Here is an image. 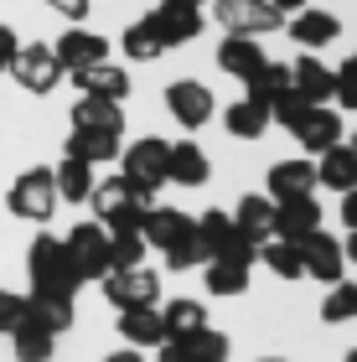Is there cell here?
I'll list each match as a JSON object with an SVG mask.
<instances>
[{"label":"cell","mask_w":357,"mask_h":362,"mask_svg":"<svg viewBox=\"0 0 357 362\" xmlns=\"http://www.w3.org/2000/svg\"><path fill=\"white\" fill-rule=\"evenodd\" d=\"M166 109H171L176 124L202 129V124L218 114V98H213V88H207V83H192V78H182V83L166 88Z\"/></svg>","instance_id":"9c48e42d"},{"label":"cell","mask_w":357,"mask_h":362,"mask_svg":"<svg viewBox=\"0 0 357 362\" xmlns=\"http://www.w3.org/2000/svg\"><path fill=\"white\" fill-rule=\"evenodd\" d=\"M342 223H347V233H357V192L342 197Z\"/></svg>","instance_id":"f6af8a7d"},{"label":"cell","mask_w":357,"mask_h":362,"mask_svg":"<svg viewBox=\"0 0 357 362\" xmlns=\"http://www.w3.org/2000/svg\"><path fill=\"white\" fill-rule=\"evenodd\" d=\"M16 321H21V295H16V290H0V337H11Z\"/></svg>","instance_id":"b9f144b4"},{"label":"cell","mask_w":357,"mask_h":362,"mask_svg":"<svg viewBox=\"0 0 357 362\" xmlns=\"http://www.w3.org/2000/svg\"><path fill=\"white\" fill-rule=\"evenodd\" d=\"M321 321H327V326L357 321V285H347V279H336V285H332V295L321 300Z\"/></svg>","instance_id":"74e56055"},{"label":"cell","mask_w":357,"mask_h":362,"mask_svg":"<svg viewBox=\"0 0 357 362\" xmlns=\"http://www.w3.org/2000/svg\"><path fill=\"white\" fill-rule=\"evenodd\" d=\"M124 160V187L140 197V202H151V197L166 187V160H171V140H160V135H140L129 151H119Z\"/></svg>","instance_id":"7a4b0ae2"},{"label":"cell","mask_w":357,"mask_h":362,"mask_svg":"<svg viewBox=\"0 0 357 362\" xmlns=\"http://www.w3.org/2000/svg\"><path fill=\"white\" fill-rule=\"evenodd\" d=\"M316 187H327V192H357V156H352V145H332V151H321L316 156Z\"/></svg>","instance_id":"d6986e66"},{"label":"cell","mask_w":357,"mask_h":362,"mask_svg":"<svg viewBox=\"0 0 357 362\" xmlns=\"http://www.w3.org/2000/svg\"><path fill=\"white\" fill-rule=\"evenodd\" d=\"M197 238H202L207 259H228V264H243V269H254V259H259V249L233 228V218L223 207H213V212L197 218Z\"/></svg>","instance_id":"277c9868"},{"label":"cell","mask_w":357,"mask_h":362,"mask_svg":"<svg viewBox=\"0 0 357 362\" xmlns=\"http://www.w3.org/2000/svg\"><path fill=\"white\" fill-rule=\"evenodd\" d=\"M207 176H213L207 151H202V145H192V140H176L171 145V160H166V181H176V187H207Z\"/></svg>","instance_id":"44dd1931"},{"label":"cell","mask_w":357,"mask_h":362,"mask_svg":"<svg viewBox=\"0 0 357 362\" xmlns=\"http://www.w3.org/2000/svg\"><path fill=\"white\" fill-rule=\"evenodd\" d=\"M352 62H357V52H352Z\"/></svg>","instance_id":"db71d44e"},{"label":"cell","mask_w":357,"mask_h":362,"mask_svg":"<svg viewBox=\"0 0 357 362\" xmlns=\"http://www.w3.org/2000/svg\"><path fill=\"white\" fill-rule=\"evenodd\" d=\"M259 362H290V357H259Z\"/></svg>","instance_id":"f907efd6"},{"label":"cell","mask_w":357,"mask_h":362,"mask_svg":"<svg viewBox=\"0 0 357 362\" xmlns=\"http://www.w3.org/2000/svg\"><path fill=\"white\" fill-rule=\"evenodd\" d=\"M68 78H73L88 98H115V104H124V98H129V73L119 68V62H93V68L68 73Z\"/></svg>","instance_id":"ffe728a7"},{"label":"cell","mask_w":357,"mask_h":362,"mask_svg":"<svg viewBox=\"0 0 357 362\" xmlns=\"http://www.w3.org/2000/svg\"><path fill=\"white\" fill-rule=\"evenodd\" d=\"M73 129H115V135H124V109L115 104V98H78L73 104Z\"/></svg>","instance_id":"83f0119b"},{"label":"cell","mask_w":357,"mask_h":362,"mask_svg":"<svg viewBox=\"0 0 357 362\" xmlns=\"http://www.w3.org/2000/svg\"><path fill=\"white\" fill-rule=\"evenodd\" d=\"M233 228L254 243V249L269 243L274 238V197H243L238 212H233Z\"/></svg>","instance_id":"cb8c5ba5"},{"label":"cell","mask_w":357,"mask_h":362,"mask_svg":"<svg viewBox=\"0 0 357 362\" xmlns=\"http://www.w3.org/2000/svg\"><path fill=\"white\" fill-rule=\"evenodd\" d=\"M207 290L213 295H243L249 290V269L228 264V259H207Z\"/></svg>","instance_id":"8d00e7d4"},{"label":"cell","mask_w":357,"mask_h":362,"mask_svg":"<svg viewBox=\"0 0 357 362\" xmlns=\"http://www.w3.org/2000/svg\"><path fill=\"white\" fill-rule=\"evenodd\" d=\"M52 52L62 62V73H83L93 62H109V37H99V31H62L52 42Z\"/></svg>","instance_id":"5bb4252c"},{"label":"cell","mask_w":357,"mask_h":362,"mask_svg":"<svg viewBox=\"0 0 357 362\" xmlns=\"http://www.w3.org/2000/svg\"><path fill=\"white\" fill-rule=\"evenodd\" d=\"M264 62H269V57H264V47H259L254 37H223V42H218V68L233 73V78H243V83H249Z\"/></svg>","instance_id":"7402d4cb"},{"label":"cell","mask_w":357,"mask_h":362,"mask_svg":"<svg viewBox=\"0 0 357 362\" xmlns=\"http://www.w3.org/2000/svg\"><path fill=\"white\" fill-rule=\"evenodd\" d=\"M285 31L305 47V52H321V47H332L336 37H342V21H336L332 11H311V6H305V11L290 16V26H285Z\"/></svg>","instance_id":"2e32d148"},{"label":"cell","mask_w":357,"mask_h":362,"mask_svg":"<svg viewBox=\"0 0 357 362\" xmlns=\"http://www.w3.org/2000/svg\"><path fill=\"white\" fill-rule=\"evenodd\" d=\"M160 362H228V337L213 332V326H202L197 337L187 341H160Z\"/></svg>","instance_id":"9a60e30c"},{"label":"cell","mask_w":357,"mask_h":362,"mask_svg":"<svg viewBox=\"0 0 357 362\" xmlns=\"http://www.w3.org/2000/svg\"><path fill=\"white\" fill-rule=\"evenodd\" d=\"M11 212L21 223H52V212H57V181H52V166H31V171H21L11 181Z\"/></svg>","instance_id":"3957f363"},{"label":"cell","mask_w":357,"mask_h":362,"mask_svg":"<svg viewBox=\"0 0 357 362\" xmlns=\"http://www.w3.org/2000/svg\"><path fill=\"white\" fill-rule=\"evenodd\" d=\"M21 321H31V326H42V332L62 337V332L78 321V310H73V300H62V295H37V290H31L26 300H21Z\"/></svg>","instance_id":"e0dca14e"},{"label":"cell","mask_w":357,"mask_h":362,"mask_svg":"<svg viewBox=\"0 0 357 362\" xmlns=\"http://www.w3.org/2000/svg\"><path fill=\"white\" fill-rule=\"evenodd\" d=\"M290 88H295L305 104L327 109L332 104V88H336V68H327L316 52H300L295 62H290Z\"/></svg>","instance_id":"30bf717a"},{"label":"cell","mask_w":357,"mask_h":362,"mask_svg":"<svg viewBox=\"0 0 357 362\" xmlns=\"http://www.w3.org/2000/svg\"><path fill=\"white\" fill-rule=\"evenodd\" d=\"M160 6H192V11H202V0H160Z\"/></svg>","instance_id":"681fc988"},{"label":"cell","mask_w":357,"mask_h":362,"mask_svg":"<svg viewBox=\"0 0 357 362\" xmlns=\"http://www.w3.org/2000/svg\"><path fill=\"white\" fill-rule=\"evenodd\" d=\"M145 21H151V31H156V42L166 47H187V42H197L202 37V11H192V6H156L151 16H145Z\"/></svg>","instance_id":"8fae6325"},{"label":"cell","mask_w":357,"mask_h":362,"mask_svg":"<svg viewBox=\"0 0 357 362\" xmlns=\"http://www.w3.org/2000/svg\"><path fill=\"white\" fill-rule=\"evenodd\" d=\"M269 6L280 11V16H295V11H305V0H269Z\"/></svg>","instance_id":"bcb514c9"},{"label":"cell","mask_w":357,"mask_h":362,"mask_svg":"<svg viewBox=\"0 0 357 362\" xmlns=\"http://www.w3.org/2000/svg\"><path fill=\"white\" fill-rule=\"evenodd\" d=\"M52 181H57V197H68V202H88L93 166H88V160H78V156H62L52 166Z\"/></svg>","instance_id":"f546056e"},{"label":"cell","mask_w":357,"mask_h":362,"mask_svg":"<svg viewBox=\"0 0 357 362\" xmlns=\"http://www.w3.org/2000/svg\"><path fill=\"white\" fill-rule=\"evenodd\" d=\"M332 98H336L347 114H357V62H352V57L336 68V88H332Z\"/></svg>","instance_id":"60d3db41"},{"label":"cell","mask_w":357,"mask_h":362,"mask_svg":"<svg viewBox=\"0 0 357 362\" xmlns=\"http://www.w3.org/2000/svg\"><path fill=\"white\" fill-rule=\"evenodd\" d=\"M16 52H21V37H16L11 26H0V73H11V62H16Z\"/></svg>","instance_id":"7bdbcfd3"},{"label":"cell","mask_w":357,"mask_h":362,"mask_svg":"<svg viewBox=\"0 0 357 362\" xmlns=\"http://www.w3.org/2000/svg\"><path fill=\"white\" fill-rule=\"evenodd\" d=\"M88 202H93V212H99V223H109L119 207H129V202H135V192L124 187V176H109V181H93Z\"/></svg>","instance_id":"836d02e7"},{"label":"cell","mask_w":357,"mask_h":362,"mask_svg":"<svg viewBox=\"0 0 357 362\" xmlns=\"http://www.w3.org/2000/svg\"><path fill=\"white\" fill-rule=\"evenodd\" d=\"M197 264H207V249H202V238H197V223H192L187 233L166 249V269L182 274V269H197Z\"/></svg>","instance_id":"f35d334b"},{"label":"cell","mask_w":357,"mask_h":362,"mask_svg":"<svg viewBox=\"0 0 357 362\" xmlns=\"http://www.w3.org/2000/svg\"><path fill=\"white\" fill-rule=\"evenodd\" d=\"M352 156H357V135H352Z\"/></svg>","instance_id":"f5cc1de1"},{"label":"cell","mask_w":357,"mask_h":362,"mask_svg":"<svg viewBox=\"0 0 357 362\" xmlns=\"http://www.w3.org/2000/svg\"><path fill=\"white\" fill-rule=\"evenodd\" d=\"M11 347H16V362H52L57 337H52V332H42V326H31V321H16Z\"/></svg>","instance_id":"d6a6232c"},{"label":"cell","mask_w":357,"mask_h":362,"mask_svg":"<svg viewBox=\"0 0 357 362\" xmlns=\"http://www.w3.org/2000/svg\"><path fill=\"white\" fill-rule=\"evenodd\" d=\"M187 228H192L187 212H176V207H151V212H145V223H140V238H145V249H160V254H166L171 243L187 233Z\"/></svg>","instance_id":"d4e9b609"},{"label":"cell","mask_w":357,"mask_h":362,"mask_svg":"<svg viewBox=\"0 0 357 362\" xmlns=\"http://www.w3.org/2000/svg\"><path fill=\"white\" fill-rule=\"evenodd\" d=\"M62 249H68L78 279H104L109 274V228L104 223H78V228H68Z\"/></svg>","instance_id":"8992f818"},{"label":"cell","mask_w":357,"mask_h":362,"mask_svg":"<svg viewBox=\"0 0 357 362\" xmlns=\"http://www.w3.org/2000/svg\"><path fill=\"white\" fill-rule=\"evenodd\" d=\"M321 228V202L311 192L305 197H285V202H274V238H290V243H300V238H311Z\"/></svg>","instance_id":"4fadbf2b"},{"label":"cell","mask_w":357,"mask_h":362,"mask_svg":"<svg viewBox=\"0 0 357 362\" xmlns=\"http://www.w3.org/2000/svg\"><path fill=\"white\" fill-rule=\"evenodd\" d=\"M104 362H145V357H140V352H135V347H124V352H109V357H104Z\"/></svg>","instance_id":"7dc6e473"},{"label":"cell","mask_w":357,"mask_h":362,"mask_svg":"<svg viewBox=\"0 0 357 362\" xmlns=\"http://www.w3.org/2000/svg\"><path fill=\"white\" fill-rule=\"evenodd\" d=\"M124 135H115V129H68V145H62V156H78L88 160V166H99V160L119 156Z\"/></svg>","instance_id":"484cf974"},{"label":"cell","mask_w":357,"mask_h":362,"mask_svg":"<svg viewBox=\"0 0 357 362\" xmlns=\"http://www.w3.org/2000/svg\"><path fill=\"white\" fill-rule=\"evenodd\" d=\"M26 274H31V290L37 295H62V300H73L78 285H83L78 269H73V259H68V249H62V238H52V233L31 238Z\"/></svg>","instance_id":"6da1fadb"},{"label":"cell","mask_w":357,"mask_h":362,"mask_svg":"<svg viewBox=\"0 0 357 362\" xmlns=\"http://www.w3.org/2000/svg\"><path fill=\"white\" fill-rule=\"evenodd\" d=\"M47 6H52L57 16H68L73 26H78V21H83V16H88V0H47Z\"/></svg>","instance_id":"ee69618b"},{"label":"cell","mask_w":357,"mask_h":362,"mask_svg":"<svg viewBox=\"0 0 357 362\" xmlns=\"http://www.w3.org/2000/svg\"><path fill=\"white\" fill-rule=\"evenodd\" d=\"M119 42H124V57H129V62H156L160 52H166V47L156 42V31H151V21H145V16H140L135 26H124Z\"/></svg>","instance_id":"d590c367"},{"label":"cell","mask_w":357,"mask_h":362,"mask_svg":"<svg viewBox=\"0 0 357 362\" xmlns=\"http://www.w3.org/2000/svg\"><path fill=\"white\" fill-rule=\"evenodd\" d=\"M160 321H166V341H187L207 326V305L202 300H171L160 310Z\"/></svg>","instance_id":"4dcf8cb0"},{"label":"cell","mask_w":357,"mask_h":362,"mask_svg":"<svg viewBox=\"0 0 357 362\" xmlns=\"http://www.w3.org/2000/svg\"><path fill=\"white\" fill-rule=\"evenodd\" d=\"M104 300L115 310H145L160 300V274L156 269H109L104 274Z\"/></svg>","instance_id":"52a82bcc"},{"label":"cell","mask_w":357,"mask_h":362,"mask_svg":"<svg viewBox=\"0 0 357 362\" xmlns=\"http://www.w3.org/2000/svg\"><path fill=\"white\" fill-rule=\"evenodd\" d=\"M259 259L280 274V279H305V269H300V249L290 238H269V243H259Z\"/></svg>","instance_id":"e575fe53"},{"label":"cell","mask_w":357,"mask_h":362,"mask_svg":"<svg viewBox=\"0 0 357 362\" xmlns=\"http://www.w3.org/2000/svg\"><path fill=\"white\" fill-rule=\"evenodd\" d=\"M119 337L129 341V347H160L166 341V321H160V310L156 305H145V310H119Z\"/></svg>","instance_id":"4316f807"},{"label":"cell","mask_w":357,"mask_h":362,"mask_svg":"<svg viewBox=\"0 0 357 362\" xmlns=\"http://www.w3.org/2000/svg\"><path fill=\"white\" fill-rule=\"evenodd\" d=\"M295 249H300V269H305V274H316L321 285H336V279H342L347 259H342V243H336L332 233H321V228H316V233H311V238H300Z\"/></svg>","instance_id":"7c38bea8"},{"label":"cell","mask_w":357,"mask_h":362,"mask_svg":"<svg viewBox=\"0 0 357 362\" xmlns=\"http://www.w3.org/2000/svg\"><path fill=\"white\" fill-rule=\"evenodd\" d=\"M342 259H347V264H357V233H347V243H342Z\"/></svg>","instance_id":"c3c4849f"},{"label":"cell","mask_w":357,"mask_h":362,"mask_svg":"<svg viewBox=\"0 0 357 362\" xmlns=\"http://www.w3.org/2000/svg\"><path fill=\"white\" fill-rule=\"evenodd\" d=\"M145 238L140 233H109V269H140L145 264Z\"/></svg>","instance_id":"ab89813d"},{"label":"cell","mask_w":357,"mask_h":362,"mask_svg":"<svg viewBox=\"0 0 357 362\" xmlns=\"http://www.w3.org/2000/svg\"><path fill=\"white\" fill-rule=\"evenodd\" d=\"M11 78H16L26 93L47 98V93L62 83V62H57V52H52L47 42H26L21 52H16V62H11Z\"/></svg>","instance_id":"ba28073f"},{"label":"cell","mask_w":357,"mask_h":362,"mask_svg":"<svg viewBox=\"0 0 357 362\" xmlns=\"http://www.w3.org/2000/svg\"><path fill=\"white\" fill-rule=\"evenodd\" d=\"M342 362H357V347H352V352H347V357H342Z\"/></svg>","instance_id":"816d5d0a"},{"label":"cell","mask_w":357,"mask_h":362,"mask_svg":"<svg viewBox=\"0 0 357 362\" xmlns=\"http://www.w3.org/2000/svg\"><path fill=\"white\" fill-rule=\"evenodd\" d=\"M305 192H316V160H280V166H269V197L274 202H285V197H305Z\"/></svg>","instance_id":"603a6c76"},{"label":"cell","mask_w":357,"mask_h":362,"mask_svg":"<svg viewBox=\"0 0 357 362\" xmlns=\"http://www.w3.org/2000/svg\"><path fill=\"white\" fill-rule=\"evenodd\" d=\"M213 16L228 37H264V31H280L285 16L269 6V0H213Z\"/></svg>","instance_id":"5b68a950"},{"label":"cell","mask_w":357,"mask_h":362,"mask_svg":"<svg viewBox=\"0 0 357 362\" xmlns=\"http://www.w3.org/2000/svg\"><path fill=\"white\" fill-rule=\"evenodd\" d=\"M243 88H249V93H243L249 104H259V109L269 114V104H274V98H280V93H290V68H285V62H264V68H259V73H254Z\"/></svg>","instance_id":"f1b7e54d"},{"label":"cell","mask_w":357,"mask_h":362,"mask_svg":"<svg viewBox=\"0 0 357 362\" xmlns=\"http://www.w3.org/2000/svg\"><path fill=\"white\" fill-rule=\"evenodd\" d=\"M223 129H228L233 140H259L269 129V114L259 109V104H249V98H238V104L223 109Z\"/></svg>","instance_id":"1f68e13d"},{"label":"cell","mask_w":357,"mask_h":362,"mask_svg":"<svg viewBox=\"0 0 357 362\" xmlns=\"http://www.w3.org/2000/svg\"><path fill=\"white\" fill-rule=\"evenodd\" d=\"M290 135L300 140V151H305V156H321V151H332V145H342V114H332V109H311L295 129H290Z\"/></svg>","instance_id":"ac0fdd59"}]
</instances>
